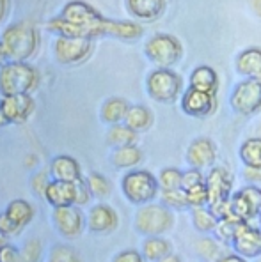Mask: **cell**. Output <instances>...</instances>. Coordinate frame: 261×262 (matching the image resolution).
Masks as SVG:
<instances>
[{
    "mask_svg": "<svg viewBox=\"0 0 261 262\" xmlns=\"http://www.w3.org/2000/svg\"><path fill=\"white\" fill-rule=\"evenodd\" d=\"M130 105L123 98H110L102 106V119L107 124H119L126 119Z\"/></svg>",
    "mask_w": 261,
    "mask_h": 262,
    "instance_id": "d4e9b609",
    "label": "cell"
},
{
    "mask_svg": "<svg viewBox=\"0 0 261 262\" xmlns=\"http://www.w3.org/2000/svg\"><path fill=\"white\" fill-rule=\"evenodd\" d=\"M231 204H233V213H235V216L240 218L242 222H251V220L258 218L256 211L252 209L251 202L245 199V195L242 193L240 190L231 195Z\"/></svg>",
    "mask_w": 261,
    "mask_h": 262,
    "instance_id": "1f68e13d",
    "label": "cell"
},
{
    "mask_svg": "<svg viewBox=\"0 0 261 262\" xmlns=\"http://www.w3.org/2000/svg\"><path fill=\"white\" fill-rule=\"evenodd\" d=\"M162 196V204L167 206L169 209H174V211H183V209H189L190 204H189V195L183 188H176V190H167L160 193Z\"/></svg>",
    "mask_w": 261,
    "mask_h": 262,
    "instance_id": "d6a6232c",
    "label": "cell"
},
{
    "mask_svg": "<svg viewBox=\"0 0 261 262\" xmlns=\"http://www.w3.org/2000/svg\"><path fill=\"white\" fill-rule=\"evenodd\" d=\"M240 223H242L240 218L218 220L217 227H215V230H213V236L220 243H224V245H231L233 239H235V234H236Z\"/></svg>",
    "mask_w": 261,
    "mask_h": 262,
    "instance_id": "4dcf8cb0",
    "label": "cell"
},
{
    "mask_svg": "<svg viewBox=\"0 0 261 262\" xmlns=\"http://www.w3.org/2000/svg\"><path fill=\"white\" fill-rule=\"evenodd\" d=\"M6 59H7V57H6V52H4V46H2V43H0V64H2Z\"/></svg>",
    "mask_w": 261,
    "mask_h": 262,
    "instance_id": "f5cc1de1",
    "label": "cell"
},
{
    "mask_svg": "<svg viewBox=\"0 0 261 262\" xmlns=\"http://www.w3.org/2000/svg\"><path fill=\"white\" fill-rule=\"evenodd\" d=\"M182 177L183 172L176 167H167L160 172L158 176V184H160V191H167V190H176V188H182Z\"/></svg>",
    "mask_w": 261,
    "mask_h": 262,
    "instance_id": "836d02e7",
    "label": "cell"
},
{
    "mask_svg": "<svg viewBox=\"0 0 261 262\" xmlns=\"http://www.w3.org/2000/svg\"><path fill=\"white\" fill-rule=\"evenodd\" d=\"M4 239H6V237H2V236H0V250H2V246L6 245V241H4Z\"/></svg>",
    "mask_w": 261,
    "mask_h": 262,
    "instance_id": "db71d44e",
    "label": "cell"
},
{
    "mask_svg": "<svg viewBox=\"0 0 261 262\" xmlns=\"http://www.w3.org/2000/svg\"><path fill=\"white\" fill-rule=\"evenodd\" d=\"M93 196L91 193L89 186H87L86 181H78L76 183V200H75V206H86L87 202H89V199Z\"/></svg>",
    "mask_w": 261,
    "mask_h": 262,
    "instance_id": "ee69618b",
    "label": "cell"
},
{
    "mask_svg": "<svg viewBox=\"0 0 261 262\" xmlns=\"http://www.w3.org/2000/svg\"><path fill=\"white\" fill-rule=\"evenodd\" d=\"M215 262H247V259L245 257H242V255H238L236 252H229V253H226V255H222L218 260H215Z\"/></svg>",
    "mask_w": 261,
    "mask_h": 262,
    "instance_id": "c3c4849f",
    "label": "cell"
},
{
    "mask_svg": "<svg viewBox=\"0 0 261 262\" xmlns=\"http://www.w3.org/2000/svg\"><path fill=\"white\" fill-rule=\"evenodd\" d=\"M128 11L144 21H155L166 11V0H126Z\"/></svg>",
    "mask_w": 261,
    "mask_h": 262,
    "instance_id": "ffe728a7",
    "label": "cell"
},
{
    "mask_svg": "<svg viewBox=\"0 0 261 262\" xmlns=\"http://www.w3.org/2000/svg\"><path fill=\"white\" fill-rule=\"evenodd\" d=\"M187 195H189L190 207L208 206V188H206V181L203 184H197V186L187 190Z\"/></svg>",
    "mask_w": 261,
    "mask_h": 262,
    "instance_id": "8d00e7d4",
    "label": "cell"
},
{
    "mask_svg": "<svg viewBox=\"0 0 261 262\" xmlns=\"http://www.w3.org/2000/svg\"><path fill=\"white\" fill-rule=\"evenodd\" d=\"M20 230H22V227L7 216L6 211L0 213V236L2 237H13V236H16V234H20Z\"/></svg>",
    "mask_w": 261,
    "mask_h": 262,
    "instance_id": "b9f144b4",
    "label": "cell"
},
{
    "mask_svg": "<svg viewBox=\"0 0 261 262\" xmlns=\"http://www.w3.org/2000/svg\"><path fill=\"white\" fill-rule=\"evenodd\" d=\"M146 89H148V94L151 96L155 101L171 105V103H174L176 99H178V96L182 94L183 80H182V76L176 71H172L171 68H158L148 75Z\"/></svg>",
    "mask_w": 261,
    "mask_h": 262,
    "instance_id": "8992f818",
    "label": "cell"
},
{
    "mask_svg": "<svg viewBox=\"0 0 261 262\" xmlns=\"http://www.w3.org/2000/svg\"><path fill=\"white\" fill-rule=\"evenodd\" d=\"M45 199L53 207L73 206L76 200V183H68V181L59 179L50 181L47 190H45Z\"/></svg>",
    "mask_w": 261,
    "mask_h": 262,
    "instance_id": "e0dca14e",
    "label": "cell"
},
{
    "mask_svg": "<svg viewBox=\"0 0 261 262\" xmlns=\"http://www.w3.org/2000/svg\"><path fill=\"white\" fill-rule=\"evenodd\" d=\"M240 191L245 195V199L251 202L252 209H254L256 214L259 216V213H261V188L256 186V184H247V186H244Z\"/></svg>",
    "mask_w": 261,
    "mask_h": 262,
    "instance_id": "60d3db41",
    "label": "cell"
},
{
    "mask_svg": "<svg viewBox=\"0 0 261 262\" xmlns=\"http://www.w3.org/2000/svg\"><path fill=\"white\" fill-rule=\"evenodd\" d=\"M86 183H87V186H89L91 193H93L94 196H107L110 193L109 181H107L102 174H96V172H93V174L87 176Z\"/></svg>",
    "mask_w": 261,
    "mask_h": 262,
    "instance_id": "e575fe53",
    "label": "cell"
},
{
    "mask_svg": "<svg viewBox=\"0 0 261 262\" xmlns=\"http://www.w3.org/2000/svg\"><path fill=\"white\" fill-rule=\"evenodd\" d=\"M6 213H7V216L13 220L14 223H18L22 229H24L25 225H29V223L32 222V218H34L32 206H30L27 200H22V199L11 200V202L7 204V207H6Z\"/></svg>",
    "mask_w": 261,
    "mask_h": 262,
    "instance_id": "83f0119b",
    "label": "cell"
},
{
    "mask_svg": "<svg viewBox=\"0 0 261 262\" xmlns=\"http://www.w3.org/2000/svg\"><path fill=\"white\" fill-rule=\"evenodd\" d=\"M206 181V176L203 174L201 168H194L190 167L189 170L183 172V177H182V188L183 190H190V188L197 186V184H203Z\"/></svg>",
    "mask_w": 261,
    "mask_h": 262,
    "instance_id": "f35d334b",
    "label": "cell"
},
{
    "mask_svg": "<svg viewBox=\"0 0 261 262\" xmlns=\"http://www.w3.org/2000/svg\"><path fill=\"white\" fill-rule=\"evenodd\" d=\"M119 225L117 213L107 204H96L87 214V229L96 234L114 232Z\"/></svg>",
    "mask_w": 261,
    "mask_h": 262,
    "instance_id": "2e32d148",
    "label": "cell"
},
{
    "mask_svg": "<svg viewBox=\"0 0 261 262\" xmlns=\"http://www.w3.org/2000/svg\"><path fill=\"white\" fill-rule=\"evenodd\" d=\"M52 176L53 179L59 181H68V183H78L82 181V170H80V165L75 158L66 156V154H61V156L53 158L52 161Z\"/></svg>",
    "mask_w": 261,
    "mask_h": 262,
    "instance_id": "d6986e66",
    "label": "cell"
},
{
    "mask_svg": "<svg viewBox=\"0 0 261 262\" xmlns=\"http://www.w3.org/2000/svg\"><path fill=\"white\" fill-rule=\"evenodd\" d=\"M249 6H251L252 13L258 18H261V0H249Z\"/></svg>",
    "mask_w": 261,
    "mask_h": 262,
    "instance_id": "681fc988",
    "label": "cell"
},
{
    "mask_svg": "<svg viewBox=\"0 0 261 262\" xmlns=\"http://www.w3.org/2000/svg\"><path fill=\"white\" fill-rule=\"evenodd\" d=\"M231 246L233 252L245 257L247 260L258 259L261 257V227H252L249 222H242Z\"/></svg>",
    "mask_w": 261,
    "mask_h": 262,
    "instance_id": "9c48e42d",
    "label": "cell"
},
{
    "mask_svg": "<svg viewBox=\"0 0 261 262\" xmlns=\"http://www.w3.org/2000/svg\"><path fill=\"white\" fill-rule=\"evenodd\" d=\"M244 167H261V138H247L238 151Z\"/></svg>",
    "mask_w": 261,
    "mask_h": 262,
    "instance_id": "f546056e",
    "label": "cell"
},
{
    "mask_svg": "<svg viewBox=\"0 0 261 262\" xmlns=\"http://www.w3.org/2000/svg\"><path fill=\"white\" fill-rule=\"evenodd\" d=\"M210 209L213 211V214L217 216L218 220H226V218H236L235 213H233V204H231V196L228 199H222V200H217V202L210 204Z\"/></svg>",
    "mask_w": 261,
    "mask_h": 262,
    "instance_id": "ab89813d",
    "label": "cell"
},
{
    "mask_svg": "<svg viewBox=\"0 0 261 262\" xmlns=\"http://www.w3.org/2000/svg\"><path fill=\"white\" fill-rule=\"evenodd\" d=\"M146 55L158 68H172L183 57V46L171 34H155L144 46Z\"/></svg>",
    "mask_w": 261,
    "mask_h": 262,
    "instance_id": "52a82bcc",
    "label": "cell"
},
{
    "mask_svg": "<svg viewBox=\"0 0 261 262\" xmlns=\"http://www.w3.org/2000/svg\"><path fill=\"white\" fill-rule=\"evenodd\" d=\"M224 246H226L224 243H220L215 236L213 237L206 236V237H201V239L195 241L194 250L201 259H205L208 262H215V260L220 259L222 255L228 253L224 250Z\"/></svg>",
    "mask_w": 261,
    "mask_h": 262,
    "instance_id": "cb8c5ba5",
    "label": "cell"
},
{
    "mask_svg": "<svg viewBox=\"0 0 261 262\" xmlns=\"http://www.w3.org/2000/svg\"><path fill=\"white\" fill-rule=\"evenodd\" d=\"M190 220L194 229L201 234H213L215 227L218 223V218L215 216L213 211L208 206L190 207Z\"/></svg>",
    "mask_w": 261,
    "mask_h": 262,
    "instance_id": "603a6c76",
    "label": "cell"
},
{
    "mask_svg": "<svg viewBox=\"0 0 261 262\" xmlns=\"http://www.w3.org/2000/svg\"><path fill=\"white\" fill-rule=\"evenodd\" d=\"M244 179L249 184L261 183V167H245L244 168Z\"/></svg>",
    "mask_w": 261,
    "mask_h": 262,
    "instance_id": "bcb514c9",
    "label": "cell"
},
{
    "mask_svg": "<svg viewBox=\"0 0 261 262\" xmlns=\"http://www.w3.org/2000/svg\"><path fill=\"white\" fill-rule=\"evenodd\" d=\"M137 131H133L126 124H112V128L107 133V142L112 147H125V145H133L137 142Z\"/></svg>",
    "mask_w": 261,
    "mask_h": 262,
    "instance_id": "f1b7e54d",
    "label": "cell"
},
{
    "mask_svg": "<svg viewBox=\"0 0 261 262\" xmlns=\"http://www.w3.org/2000/svg\"><path fill=\"white\" fill-rule=\"evenodd\" d=\"M158 262H183L182 257L176 255V253H169V255H166L164 259H160Z\"/></svg>",
    "mask_w": 261,
    "mask_h": 262,
    "instance_id": "f907efd6",
    "label": "cell"
},
{
    "mask_svg": "<svg viewBox=\"0 0 261 262\" xmlns=\"http://www.w3.org/2000/svg\"><path fill=\"white\" fill-rule=\"evenodd\" d=\"M125 124L130 126L133 131L140 133V131H148L153 124V114L148 106L143 105H133L130 106L128 114H126Z\"/></svg>",
    "mask_w": 261,
    "mask_h": 262,
    "instance_id": "4316f807",
    "label": "cell"
},
{
    "mask_svg": "<svg viewBox=\"0 0 261 262\" xmlns=\"http://www.w3.org/2000/svg\"><path fill=\"white\" fill-rule=\"evenodd\" d=\"M217 108V99L213 94L208 92L197 91V89H190L183 92L182 96V110L187 115L195 119H203V117H210Z\"/></svg>",
    "mask_w": 261,
    "mask_h": 262,
    "instance_id": "7c38bea8",
    "label": "cell"
},
{
    "mask_svg": "<svg viewBox=\"0 0 261 262\" xmlns=\"http://www.w3.org/2000/svg\"><path fill=\"white\" fill-rule=\"evenodd\" d=\"M169 253H172V246L162 236H149L143 243V255L146 257V260L158 262Z\"/></svg>",
    "mask_w": 261,
    "mask_h": 262,
    "instance_id": "484cf974",
    "label": "cell"
},
{
    "mask_svg": "<svg viewBox=\"0 0 261 262\" xmlns=\"http://www.w3.org/2000/svg\"><path fill=\"white\" fill-rule=\"evenodd\" d=\"M34 110V101L29 94H18V96H4L0 101V114L6 117L7 122L20 124L30 117Z\"/></svg>",
    "mask_w": 261,
    "mask_h": 262,
    "instance_id": "4fadbf2b",
    "label": "cell"
},
{
    "mask_svg": "<svg viewBox=\"0 0 261 262\" xmlns=\"http://www.w3.org/2000/svg\"><path fill=\"white\" fill-rule=\"evenodd\" d=\"M190 89L217 94L218 91V75L212 66H197L190 75Z\"/></svg>",
    "mask_w": 261,
    "mask_h": 262,
    "instance_id": "44dd1931",
    "label": "cell"
},
{
    "mask_svg": "<svg viewBox=\"0 0 261 262\" xmlns=\"http://www.w3.org/2000/svg\"><path fill=\"white\" fill-rule=\"evenodd\" d=\"M18 259H20V250L6 243L0 250V262H18Z\"/></svg>",
    "mask_w": 261,
    "mask_h": 262,
    "instance_id": "f6af8a7d",
    "label": "cell"
},
{
    "mask_svg": "<svg viewBox=\"0 0 261 262\" xmlns=\"http://www.w3.org/2000/svg\"><path fill=\"white\" fill-rule=\"evenodd\" d=\"M121 190L126 199L135 206H144L156 199L160 191L158 177L149 170H130L121 181Z\"/></svg>",
    "mask_w": 261,
    "mask_h": 262,
    "instance_id": "5b68a950",
    "label": "cell"
},
{
    "mask_svg": "<svg viewBox=\"0 0 261 262\" xmlns=\"http://www.w3.org/2000/svg\"><path fill=\"white\" fill-rule=\"evenodd\" d=\"M174 227V214L164 204H144L135 214V229L139 234L149 236H162Z\"/></svg>",
    "mask_w": 261,
    "mask_h": 262,
    "instance_id": "277c9868",
    "label": "cell"
},
{
    "mask_svg": "<svg viewBox=\"0 0 261 262\" xmlns=\"http://www.w3.org/2000/svg\"><path fill=\"white\" fill-rule=\"evenodd\" d=\"M229 105L240 115H254L261 112V80L245 78L238 82L229 96Z\"/></svg>",
    "mask_w": 261,
    "mask_h": 262,
    "instance_id": "ba28073f",
    "label": "cell"
},
{
    "mask_svg": "<svg viewBox=\"0 0 261 262\" xmlns=\"http://www.w3.org/2000/svg\"><path fill=\"white\" fill-rule=\"evenodd\" d=\"M41 257V243L39 239H30L20 250V259L18 262H37Z\"/></svg>",
    "mask_w": 261,
    "mask_h": 262,
    "instance_id": "74e56055",
    "label": "cell"
},
{
    "mask_svg": "<svg viewBox=\"0 0 261 262\" xmlns=\"http://www.w3.org/2000/svg\"><path fill=\"white\" fill-rule=\"evenodd\" d=\"M53 223L64 237H76L86 229V218L78 206L53 207Z\"/></svg>",
    "mask_w": 261,
    "mask_h": 262,
    "instance_id": "8fae6325",
    "label": "cell"
},
{
    "mask_svg": "<svg viewBox=\"0 0 261 262\" xmlns=\"http://www.w3.org/2000/svg\"><path fill=\"white\" fill-rule=\"evenodd\" d=\"M187 163L189 167L194 168H210L217 160V145L213 144V140L206 137H199L195 140L190 142L189 149H187Z\"/></svg>",
    "mask_w": 261,
    "mask_h": 262,
    "instance_id": "5bb4252c",
    "label": "cell"
},
{
    "mask_svg": "<svg viewBox=\"0 0 261 262\" xmlns=\"http://www.w3.org/2000/svg\"><path fill=\"white\" fill-rule=\"evenodd\" d=\"M143 160H144V154L135 144L114 149L112 156H110L112 165L117 168H133V167H137Z\"/></svg>",
    "mask_w": 261,
    "mask_h": 262,
    "instance_id": "7402d4cb",
    "label": "cell"
},
{
    "mask_svg": "<svg viewBox=\"0 0 261 262\" xmlns=\"http://www.w3.org/2000/svg\"><path fill=\"white\" fill-rule=\"evenodd\" d=\"M235 68L245 78L261 80V48L251 46L240 52L235 60Z\"/></svg>",
    "mask_w": 261,
    "mask_h": 262,
    "instance_id": "ac0fdd59",
    "label": "cell"
},
{
    "mask_svg": "<svg viewBox=\"0 0 261 262\" xmlns=\"http://www.w3.org/2000/svg\"><path fill=\"white\" fill-rule=\"evenodd\" d=\"M112 262H146V257L143 252H137V250H125V252H119Z\"/></svg>",
    "mask_w": 261,
    "mask_h": 262,
    "instance_id": "7bdbcfd3",
    "label": "cell"
},
{
    "mask_svg": "<svg viewBox=\"0 0 261 262\" xmlns=\"http://www.w3.org/2000/svg\"><path fill=\"white\" fill-rule=\"evenodd\" d=\"M48 262H82L76 255V252L71 248V246L66 245H57L52 248L50 252V259Z\"/></svg>",
    "mask_w": 261,
    "mask_h": 262,
    "instance_id": "d590c367",
    "label": "cell"
},
{
    "mask_svg": "<svg viewBox=\"0 0 261 262\" xmlns=\"http://www.w3.org/2000/svg\"><path fill=\"white\" fill-rule=\"evenodd\" d=\"M0 43L4 46V52L9 60H20L25 62L27 59L34 55L37 48V34L30 23L20 21L7 27L2 32Z\"/></svg>",
    "mask_w": 261,
    "mask_h": 262,
    "instance_id": "7a4b0ae2",
    "label": "cell"
},
{
    "mask_svg": "<svg viewBox=\"0 0 261 262\" xmlns=\"http://www.w3.org/2000/svg\"><path fill=\"white\" fill-rule=\"evenodd\" d=\"M48 29L59 36L82 37V39H93L99 36L137 39L143 36V27L139 23L107 20L94 7L82 0H73L68 4L59 18L48 21Z\"/></svg>",
    "mask_w": 261,
    "mask_h": 262,
    "instance_id": "6da1fadb",
    "label": "cell"
},
{
    "mask_svg": "<svg viewBox=\"0 0 261 262\" xmlns=\"http://www.w3.org/2000/svg\"><path fill=\"white\" fill-rule=\"evenodd\" d=\"M32 183H34V191H36V193H43L45 195V190H47L50 181H47L45 174H41V172H39V174H36Z\"/></svg>",
    "mask_w": 261,
    "mask_h": 262,
    "instance_id": "7dc6e473",
    "label": "cell"
},
{
    "mask_svg": "<svg viewBox=\"0 0 261 262\" xmlns=\"http://www.w3.org/2000/svg\"><path fill=\"white\" fill-rule=\"evenodd\" d=\"M208 188V206L217 200L228 199L233 195V176L224 167H212L206 174Z\"/></svg>",
    "mask_w": 261,
    "mask_h": 262,
    "instance_id": "9a60e30c",
    "label": "cell"
},
{
    "mask_svg": "<svg viewBox=\"0 0 261 262\" xmlns=\"http://www.w3.org/2000/svg\"><path fill=\"white\" fill-rule=\"evenodd\" d=\"M258 262H261V260H258Z\"/></svg>",
    "mask_w": 261,
    "mask_h": 262,
    "instance_id": "9f6ffc18",
    "label": "cell"
},
{
    "mask_svg": "<svg viewBox=\"0 0 261 262\" xmlns=\"http://www.w3.org/2000/svg\"><path fill=\"white\" fill-rule=\"evenodd\" d=\"M91 39H82V37H64L59 36L55 41V57L63 64H76L87 59L91 53Z\"/></svg>",
    "mask_w": 261,
    "mask_h": 262,
    "instance_id": "30bf717a",
    "label": "cell"
},
{
    "mask_svg": "<svg viewBox=\"0 0 261 262\" xmlns=\"http://www.w3.org/2000/svg\"><path fill=\"white\" fill-rule=\"evenodd\" d=\"M37 76L36 69L27 62L11 60L0 68V92L2 96L29 94L36 87Z\"/></svg>",
    "mask_w": 261,
    "mask_h": 262,
    "instance_id": "3957f363",
    "label": "cell"
},
{
    "mask_svg": "<svg viewBox=\"0 0 261 262\" xmlns=\"http://www.w3.org/2000/svg\"><path fill=\"white\" fill-rule=\"evenodd\" d=\"M6 9H7V0H0V21L6 16Z\"/></svg>",
    "mask_w": 261,
    "mask_h": 262,
    "instance_id": "816d5d0a",
    "label": "cell"
},
{
    "mask_svg": "<svg viewBox=\"0 0 261 262\" xmlns=\"http://www.w3.org/2000/svg\"><path fill=\"white\" fill-rule=\"evenodd\" d=\"M258 218H259V227H261V213H259V216H258Z\"/></svg>",
    "mask_w": 261,
    "mask_h": 262,
    "instance_id": "11a10c76",
    "label": "cell"
}]
</instances>
